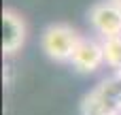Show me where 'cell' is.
<instances>
[{"label":"cell","mask_w":121,"mask_h":115,"mask_svg":"<svg viewBox=\"0 0 121 115\" xmlns=\"http://www.w3.org/2000/svg\"><path fill=\"white\" fill-rule=\"evenodd\" d=\"M111 2H115V4H117V6L121 9V0H111Z\"/></svg>","instance_id":"obj_7"},{"label":"cell","mask_w":121,"mask_h":115,"mask_svg":"<svg viewBox=\"0 0 121 115\" xmlns=\"http://www.w3.org/2000/svg\"><path fill=\"white\" fill-rule=\"evenodd\" d=\"M28 38L26 19L15 9H2V55L11 58L21 51Z\"/></svg>","instance_id":"obj_4"},{"label":"cell","mask_w":121,"mask_h":115,"mask_svg":"<svg viewBox=\"0 0 121 115\" xmlns=\"http://www.w3.org/2000/svg\"><path fill=\"white\" fill-rule=\"evenodd\" d=\"M81 115H121V81L117 75L102 79L83 96Z\"/></svg>","instance_id":"obj_2"},{"label":"cell","mask_w":121,"mask_h":115,"mask_svg":"<svg viewBox=\"0 0 121 115\" xmlns=\"http://www.w3.org/2000/svg\"><path fill=\"white\" fill-rule=\"evenodd\" d=\"M79 41H81V34L70 23L55 21V23H49L43 30V34H40V49H43V53L49 60L60 62V64H70L72 53H74Z\"/></svg>","instance_id":"obj_1"},{"label":"cell","mask_w":121,"mask_h":115,"mask_svg":"<svg viewBox=\"0 0 121 115\" xmlns=\"http://www.w3.org/2000/svg\"><path fill=\"white\" fill-rule=\"evenodd\" d=\"M115 75H117V77H119V81H121V70H117V73H115Z\"/></svg>","instance_id":"obj_8"},{"label":"cell","mask_w":121,"mask_h":115,"mask_svg":"<svg viewBox=\"0 0 121 115\" xmlns=\"http://www.w3.org/2000/svg\"><path fill=\"white\" fill-rule=\"evenodd\" d=\"M102 49H104V64L115 73L121 70V36L102 38Z\"/></svg>","instance_id":"obj_6"},{"label":"cell","mask_w":121,"mask_h":115,"mask_svg":"<svg viewBox=\"0 0 121 115\" xmlns=\"http://www.w3.org/2000/svg\"><path fill=\"white\" fill-rule=\"evenodd\" d=\"M87 23L100 38L121 36V9L111 0H100L89 6Z\"/></svg>","instance_id":"obj_3"},{"label":"cell","mask_w":121,"mask_h":115,"mask_svg":"<svg viewBox=\"0 0 121 115\" xmlns=\"http://www.w3.org/2000/svg\"><path fill=\"white\" fill-rule=\"evenodd\" d=\"M70 66L77 70V73H96L98 68L104 66V49H102V38H96V36H81L74 53H72V60H70Z\"/></svg>","instance_id":"obj_5"}]
</instances>
